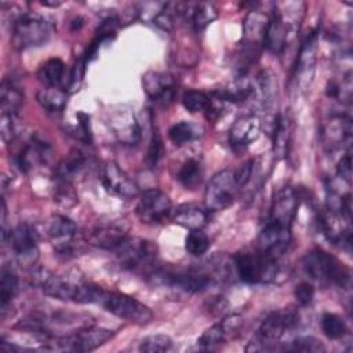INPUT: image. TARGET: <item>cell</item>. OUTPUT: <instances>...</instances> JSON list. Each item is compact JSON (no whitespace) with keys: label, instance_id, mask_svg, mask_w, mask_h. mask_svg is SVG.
Returning <instances> with one entry per match:
<instances>
[{"label":"cell","instance_id":"836d02e7","mask_svg":"<svg viewBox=\"0 0 353 353\" xmlns=\"http://www.w3.org/2000/svg\"><path fill=\"white\" fill-rule=\"evenodd\" d=\"M197 137H199V134H197L196 127L188 121L175 123L168 130V138L176 146H182V145L196 139Z\"/></svg>","mask_w":353,"mask_h":353},{"label":"cell","instance_id":"ac0fdd59","mask_svg":"<svg viewBox=\"0 0 353 353\" xmlns=\"http://www.w3.org/2000/svg\"><path fill=\"white\" fill-rule=\"evenodd\" d=\"M316 52H317V32L312 30L301 46L296 58V81L302 90H306L312 83L316 66Z\"/></svg>","mask_w":353,"mask_h":353},{"label":"cell","instance_id":"ffe728a7","mask_svg":"<svg viewBox=\"0 0 353 353\" xmlns=\"http://www.w3.org/2000/svg\"><path fill=\"white\" fill-rule=\"evenodd\" d=\"M142 83L146 94L153 101L160 103H167L172 101L175 94V84L168 74L159 72H148L143 76Z\"/></svg>","mask_w":353,"mask_h":353},{"label":"cell","instance_id":"3957f363","mask_svg":"<svg viewBox=\"0 0 353 353\" xmlns=\"http://www.w3.org/2000/svg\"><path fill=\"white\" fill-rule=\"evenodd\" d=\"M298 323H299V313L292 307H284V309L272 312L261 323L256 336H255V342L251 341V343H255V346L250 345V346H247L245 350L247 352L265 350L266 345L279 342L281 339V336L287 331L296 327Z\"/></svg>","mask_w":353,"mask_h":353},{"label":"cell","instance_id":"30bf717a","mask_svg":"<svg viewBox=\"0 0 353 353\" xmlns=\"http://www.w3.org/2000/svg\"><path fill=\"white\" fill-rule=\"evenodd\" d=\"M171 212V200L168 196L159 189H148L141 193L135 214L143 223H160Z\"/></svg>","mask_w":353,"mask_h":353},{"label":"cell","instance_id":"484cf974","mask_svg":"<svg viewBox=\"0 0 353 353\" xmlns=\"http://www.w3.org/2000/svg\"><path fill=\"white\" fill-rule=\"evenodd\" d=\"M23 105L22 90L11 80H4L0 88L1 114L17 116Z\"/></svg>","mask_w":353,"mask_h":353},{"label":"cell","instance_id":"d6986e66","mask_svg":"<svg viewBox=\"0 0 353 353\" xmlns=\"http://www.w3.org/2000/svg\"><path fill=\"white\" fill-rule=\"evenodd\" d=\"M290 33L291 23L287 22L280 12L274 11L268 21L263 47H266L273 54L281 52L290 40Z\"/></svg>","mask_w":353,"mask_h":353},{"label":"cell","instance_id":"f35d334b","mask_svg":"<svg viewBox=\"0 0 353 353\" xmlns=\"http://www.w3.org/2000/svg\"><path fill=\"white\" fill-rule=\"evenodd\" d=\"M294 295L299 305L307 306L312 303V301L314 298V287H313V284H310L307 281H302L295 287Z\"/></svg>","mask_w":353,"mask_h":353},{"label":"cell","instance_id":"7bdbcfd3","mask_svg":"<svg viewBox=\"0 0 353 353\" xmlns=\"http://www.w3.org/2000/svg\"><path fill=\"white\" fill-rule=\"evenodd\" d=\"M336 170H338L339 178L342 181H346L347 183H350V179H352V156H350L349 150L339 160Z\"/></svg>","mask_w":353,"mask_h":353},{"label":"cell","instance_id":"8d00e7d4","mask_svg":"<svg viewBox=\"0 0 353 353\" xmlns=\"http://www.w3.org/2000/svg\"><path fill=\"white\" fill-rule=\"evenodd\" d=\"M210 101L211 99L205 92L197 91V90H189L182 97V105L190 113H197V112L207 110V108L210 105Z\"/></svg>","mask_w":353,"mask_h":353},{"label":"cell","instance_id":"f1b7e54d","mask_svg":"<svg viewBox=\"0 0 353 353\" xmlns=\"http://www.w3.org/2000/svg\"><path fill=\"white\" fill-rule=\"evenodd\" d=\"M65 76V63L59 58H50L37 70V79L46 87H59Z\"/></svg>","mask_w":353,"mask_h":353},{"label":"cell","instance_id":"4dcf8cb0","mask_svg":"<svg viewBox=\"0 0 353 353\" xmlns=\"http://www.w3.org/2000/svg\"><path fill=\"white\" fill-rule=\"evenodd\" d=\"M201 165L196 159H188L178 170L176 179L186 189H194L201 182Z\"/></svg>","mask_w":353,"mask_h":353},{"label":"cell","instance_id":"e575fe53","mask_svg":"<svg viewBox=\"0 0 353 353\" xmlns=\"http://www.w3.org/2000/svg\"><path fill=\"white\" fill-rule=\"evenodd\" d=\"M185 248L190 255L200 256L210 248V239L201 229L189 230L185 240Z\"/></svg>","mask_w":353,"mask_h":353},{"label":"cell","instance_id":"52a82bcc","mask_svg":"<svg viewBox=\"0 0 353 353\" xmlns=\"http://www.w3.org/2000/svg\"><path fill=\"white\" fill-rule=\"evenodd\" d=\"M98 305L106 312L137 324H148L153 319V313L148 306L125 294L103 290Z\"/></svg>","mask_w":353,"mask_h":353},{"label":"cell","instance_id":"277c9868","mask_svg":"<svg viewBox=\"0 0 353 353\" xmlns=\"http://www.w3.org/2000/svg\"><path fill=\"white\" fill-rule=\"evenodd\" d=\"M114 331L95 325H84L74 330L72 334L57 336L48 345L47 350H66V352H91L106 343Z\"/></svg>","mask_w":353,"mask_h":353},{"label":"cell","instance_id":"d4e9b609","mask_svg":"<svg viewBox=\"0 0 353 353\" xmlns=\"http://www.w3.org/2000/svg\"><path fill=\"white\" fill-rule=\"evenodd\" d=\"M85 156L79 149H72L69 154L55 167L54 178L55 182H69L84 168Z\"/></svg>","mask_w":353,"mask_h":353},{"label":"cell","instance_id":"ee69618b","mask_svg":"<svg viewBox=\"0 0 353 353\" xmlns=\"http://www.w3.org/2000/svg\"><path fill=\"white\" fill-rule=\"evenodd\" d=\"M77 137L84 141V142H91V130H90V116L85 113H79L77 114Z\"/></svg>","mask_w":353,"mask_h":353},{"label":"cell","instance_id":"1f68e13d","mask_svg":"<svg viewBox=\"0 0 353 353\" xmlns=\"http://www.w3.org/2000/svg\"><path fill=\"white\" fill-rule=\"evenodd\" d=\"M291 124L285 116L279 114L276 119V124L273 127V148L279 156H284L287 153V146L290 142Z\"/></svg>","mask_w":353,"mask_h":353},{"label":"cell","instance_id":"4fadbf2b","mask_svg":"<svg viewBox=\"0 0 353 353\" xmlns=\"http://www.w3.org/2000/svg\"><path fill=\"white\" fill-rule=\"evenodd\" d=\"M290 243L291 229L268 221L265 228L259 233L258 250L265 255L279 261V258L285 254Z\"/></svg>","mask_w":353,"mask_h":353},{"label":"cell","instance_id":"603a6c76","mask_svg":"<svg viewBox=\"0 0 353 353\" xmlns=\"http://www.w3.org/2000/svg\"><path fill=\"white\" fill-rule=\"evenodd\" d=\"M240 321L241 320L239 316H229V317L223 319L222 321L207 328L197 339V343L203 349H212L214 346L221 345L222 342L226 341V338L230 332H233L234 330L239 328Z\"/></svg>","mask_w":353,"mask_h":353},{"label":"cell","instance_id":"7402d4cb","mask_svg":"<svg viewBox=\"0 0 353 353\" xmlns=\"http://www.w3.org/2000/svg\"><path fill=\"white\" fill-rule=\"evenodd\" d=\"M172 222L188 230L203 229L208 223V210L197 204H181L174 210Z\"/></svg>","mask_w":353,"mask_h":353},{"label":"cell","instance_id":"7a4b0ae2","mask_svg":"<svg viewBox=\"0 0 353 353\" xmlns=\"http://www.w3.org/2000/svg\"><path fill=\"white\" fill-rule=\"evenodd\" d=\"M233 262L239 279L247 284L270 283L277 274V261L259 250L239 252L233 256Z\"/></svg>","mask_w":353,"mask_h":353},{"label":"cell","instance_id":"60d3db41","mask_svg":"<svg viewBox=\"0 0 353 353\" xmlns=\"http://www.w3.org/2000/svg\"><path fill=\"white\" fill-rule=\"evenodd\" d=\"M160 153H161V139L157 132H153L152 141H150V145L148 149V154H146V161H148L149 167H154L157 164Z\"/></svg>","mask_w":353,"mask_h":353},{"label":"cell","instance_id":"cb8c5ba5","mask_svg":"<svg viewBox=\"0 0 353 353\" xmlns=\"http://www.w3.org/2000/svg\"><path fill=\"white\" fill-rule=\"evenodd\" d=\"M182 14L190 19L196 30L205 29L218 17V11L211 3H182Z\"/></svg>","mask_w":353,"mask_h":353},{"label":"cell","instance_id":"b9f144b4","mask_svg":"<svg viewBox=\"0 0 353 353\" xmlns=\"http://www.w3.org/2000/svg\"><path fill=\"white\" fill-rule=\"evenodd\" d=\"M15 116H8V114H1V121H0V128H1V138L6 143L11 142L15 135V124H14Z\"/></svg>","mask_w":353,"mask_h":353},{"label":"cell","instance_id":"f6af8a7d","mask_svg":"<svg viewBox=\"0 0 353 353\" xmlns=\"http://www.w3.org/2000/svg\"><path fill=\"white\" fill-rule=\"evenodd\" d=\"M61 1H57V3H50V1H43V6H52V7H57L59 6Z\"/></svg>","mask_w":353,"mask_h":353},{"label":"cell","instance_id":"2e32d148","mask_svg":"<svg viewBox=\"0 0 353 353\" xmlns=\"http://www.w3.org/2000/svg\"><path fill=\"white\" fill-rule=\"evenodd\" d=\"M262 123L255 114L239 117L229 130V143L234 150H243L255 142L261 134Z\"/></svg>","mask_w":353,"mask_h":353},{"label":"cell","instance_id":"4316f807","mask_svg":"<svg viewBox=\"0 0 353 353\" xmlns=\"http://www.w3.org/2000/svg\"><path fill=\"white\" fill-rule=\"evenodd\" d=\"M37 103L47 112H62L68 103V94L59 87H44L36 94Z\"/></svg>","mask_w":353,"mask_h":353},{"label":"cell","instance_id":"44dd1931","mask_svg":"<svg viewBox=\"0 0 353 353\" xmlns=\"http://www.w3.org/2000/svg\"><path fill=\"white\" fill-rule=\"evenodd\" d=\"M352 138V121L349 117L336 114L323 128V141L331 149L349 143Z\"/></svg>","mask_w":353,"mask_h":353},{"label":"cell","instance_id":"7c38bea8","mask_svg":"<svg viewBox=\"0 0 353 353\" xmlns=\"http://www.w3.org/2000/svg\"><path fill=\"white\" fill-rule=\"evenodd\" d=\"M269 18L259 11H250L244 19L243 26V54L250 62L259 57L261 47H263L265 32Z\"/></svg>","mask_w":353,"mask_h":353},{"label":"cell","instance_id":"5b68a950","mask_svg":"<svg viewBox=\"0 0 353 353\" xmlns=\"http://www.w3.org/2000/svg\"><path fill=\"white\" fill-rule=\"evenodd\" d=\"M46 232L54 244L57 255L69 259L84 251L81 240L77 239L76 223L65 215H51L46 223Z\"/></svg>","mask_w":353,"mask_h":353},{"label":"cell","instance_id":"d590c367","mask_svg":"<svg viewBox=\"0 0 353 353\" xmlns=\"http://www.w3.org/2000/svg\"><path fill=\"white\" fill-rule=\"evenodd\" d=\"M172 346V341L165 334H153L145 336L139 343V350L145 353H157L167 352Z\"/></svg>","mask_w":353,"mask_h":353},{"label":"cell","instance_id":"f546056e","mask_svg":"<svg viewBox=\"0 0 353 353\" xmlns=\"http://www.w3.org/2000/svg\"><path fill=\"white\" fill-rule=\"evenodd\" d=\"M18 290V276L11 266H3L0 277V302L1 313H6L8 303H11Z\"/></svg>","mask_w":353,"mask_h":353},{"label":"cell","instance_id":"ba28073f","mask_svg":"<svg viewBox=\"0 0 353 353\" xmlns=\"http://www.w3.org/2000/svg\"><path fill=\"white\" fill-rule=\"evenodd\" d=\"M239 186L233 171L223 170L216 172L208 182L204 193V207L208 211H221L233 204Z\"/></svg>","mask_w":353,"mask_h":353},{"label":"cell","instance_id":"e0dca14e","mask_svg":"<svg viewBox=\"0 0 353 353\" xmlns=\"http://www.w3.org/2000/svg\"><path fill=\"white\" fill-rule=\"evenodd\" d=\"M128 237L127 229L114 222L95 225L85 237V241L102 250H116Z\"/></svg>","mask_w":353,"mask_h":353},{"label":"cell","instance_id":"ab89813d","mask_svg":"<svg viewBox=\"0 0 353 353\" xmlns=\"http://www.w3.org/2000/svg\"><path fill=\"white\" fill-rule=\"evenodd\" d=\"M252 170H254V160H248V161L243 163L236 171H233L234 179H236V183L239 188H243L247 185V182L252 176Z\"/></svg>","mask_w":353,"mask_h":353},{"label":"cell","instance_id":"8992f818","mask_svg":"<svg viewBox=\"0 0 353 353\" xmlns=\"http://www.w3.org/2000/svg\"><path fill=\"white\" fill-rule=\"evenodd\" d=\"M50 36V22L36 12L22 14L12 26V44L18 50L43 46Z\"/></svg>","mask_w":353,"mask_h":353},{"label":"cell","instance_id":"83f0119b","mask_svg":"<svg viewBox=\"0 0 353 353\" xmlns=\"http://www.w3.org/2000/svg\"><path fill=\"white\" fill-rule=\"evenodd\" d=\"M112 128L123 143H135L139 139V125L134 116L121 113L112 120Z\"/></svg>","mask_w":353,"mask_h":353},{"label":"cell","instance_id":"6da1fadb","mask_svg":"<svg viewBox=\"0 0 353 353\" xmlns=\"http://www.w3.org/2000/svg\"><path fill=\"white\" fill-rule=\"evenodd\" d=\"M305 273L320 283H334L346 287L350 281V273L343 263L323 250H313L302 259Z\"/></svg>","mask_w":353,"mask_h":353},{"label":"cell","instance_id":"8fae6325","mask_svg":"<svg viewBox=\"0 0 353 353\" xmlns=\"http://www.w3.org/2000/svg\"><path fill=\"white\" fill-rule=\"evenodd\" d=\"M10 245L23 266H33L39 258L37 248V232L28 223H21L14 228L10 234Z\"/></svg>","mask_w":353,"mask_h":353},{"label":"cell","instance_id":"74e56055","mask_svg":"<svg viewBox=\"0 0 353 353\" xmlns=\"http://www.w3.org/2000/svg\"><path fill=\"white\" fill-rule=\"evenodd\" d=\"M288 350L294 352H306V353H319L324 350L323 343L316 339L314 336H299L291 342V345L287 347Z\"/></svg>","mask_w":353,"mask_h":353},{"label":"cell","instance_id":"d6a6232c","mask_svg":"<svg viewBox=\"0 0 353 353\" xmlns=\"http://www.w3.org/2000/svg\"><path fill=\"white\" fill-rule=\"evenodd\" d=\"M321 330L327 338L339 339L346 334L347 327L345 320L339 314L324 313L321 317Z\"/></svg>","mask_w":353,"mask_h":353},{"label":"cell","instance_id":"9a60e30c","mask_svg":"<svg viewBox=\"0 0 353 353\" xmlns=\"http://www.w3.org/2000/svg\"><path fill=\"white\" fill-rule=\"evenodd\" d=\"M298 204H299V199L296 192L290 186L283 188L281 190H279V193L273 200L269 221L291 229L292 221L298 211Z\"/></svg>","mask_w":353,"mask_h":353},{"label":"cell","instance_id":"5bb4252c","mask_svg":"<svg viewBox=\"0 0 353 353\" xmlns=\"http://www.w3.org/2000/svg\"><path fill=\"white\" fill-rule=\"evenodd\" d=\"M101 181L108 192L121 199H134L139 193L137 183L112 161L103 165Z\"/></svg>","mask_w":353,"mask_h":353},{"label":"cell","instance_id":"9c48e42d","mask_svg":"<svg viewBox=\"0 0 353 353\" xmlns=\"http://www.w3.org/2000/svg\"><path fill=\"white\" fill-rule=\"evenodd\" d=\"M157 248L152 241L139 237H127L124 243L116 248V258L121 269H137L149 265L156 258Z\"/></svg>","mask_w":353,"mask_h":353}]
</instances>
